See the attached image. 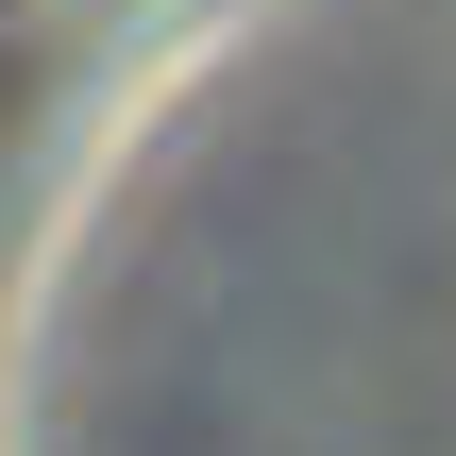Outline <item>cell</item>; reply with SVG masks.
Instances as JSON below:
<instances>
[{"label": "cell", "mask_w": 456, "mask_h": 456, "mask_svg": "<svg viewBox=\"0 0 456 456\" xmlns=\"http://www.w3.org/2000/svg\"><path fill=\"white\" fill-rule=\"evenodd\" d=\"M51 17H68V0H0V34H51Z\"/></svg>", "instance_id": "obj_1"}]
</instances>
